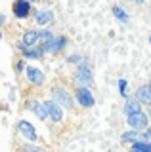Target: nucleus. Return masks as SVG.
Wrapping results in <instances>:
<instances>
[{
  "instance_id": "f257e3e1",
  "label": "nucleus",
  "mask_w": 151,
  "mask_h": 152,
  "mask_svg": "<svg viewBox=\"0 0 151 152\" xmlns=\"http://www.w3.org/2000/svg\"><path fill=\"white\" fill-rule=\"evenodd\" d=\"M75 84L84 86V88H92L94 84V72L90 69L86 59H82L81 63H77V70H75Z\"/></svg>"
},
{
  "instance_id": "f03ea898",
  "label": "nucleus",
  "mask_w": 151,
  "mask_h": 152,
  "mask_svg": "<svg viewBox=\"0 0 151 152\" xmlns=\"http://www.w3.org/2000/svg\"><path fill=\"white\" fill-rule=\"evenodd\" d=\"M52 99H54L61 108H67V110H73L75 108V99H73V95H71V91L65 86H54V88H52Z\"/></svg>"
},
{
  "instance_id": "7ed1b4c3",
  "label": "nucleus",
  "mask_w": 151,
  "mask_h": 152,
  "mask_svg": "<svg viewBox=\"0 0 151 152\" xmlns=\"http://www.w3.org/2000/svg\"><path fill=\"white\" fill-rule=\"evenodd\" d=\"M149 116L145 114L144 110H138V112H132L126 116V124H128L130 129H136V131H145L149 127Z\"/></svg>"
},
{
  "instance_id": "20e7f679",
  "label": "nucleus",
  "mask_w": 151,
  "mask_h": 152,
  "mask_svg": "<svg viewBox=\"0 0 151 152\" xmlns=\"http://www.w3.org/2000/svg\"><path fill=\"white\" fill-rule=\"evenodd\" d=\"M67 36H63V34H59V36H54L52 40H48V42H44V44H38L42 46V50H44V53H54V55H58V53H61V51L67 48Z\"/></svg>"
},
{
  "instance_id": "39448f33",
  "label": "nucleus",
  "mask_w": 151,
  "mask_h": 152,
  "mask_svg": "<svg viewBox=\"0 0 151 152\" xmlns=\"http://www.w3.org/2000/svg\"><path fill=\"white\" fill-rule=\"evenodd\" d=\"M17 133H19L21 139H25L27 142H38V133L33 127V124L29 120H19L17 122Z\"/></svg>"
},
{
  "instance_id": "423d86ee",
  "label": "nucleus",
  "mask_w": 151,
  "mask_h": 152,
  "mask_svg": "<svg viewBox=\"0 0 151 152\" xmlns=\"http://www.w3.org/2000/svg\"><path fill=\"white\" fill-rule=\"evenodd\" d=\"M75 99L78 101V104H81L82 108H92L94 104H96V99H94L90 88H84V86H78V88L75 89Z\"/></svg>"
},
{
  "instance_id": "0eeeda50",
  "label": "nucleus",
  "mask_w": 151,
  "mask_h": 152,
  "mask_svg": "<svg viewBox=\"0 0 151 152\" xmlns=\"http://www.w3.org/2000/svg\"><path fill=\"white\" fill-rule=\"evenodd\" d=\"M44 103V108H46V114H48V118L52 122H56V124H61L63 122V108L59 107L58 103L54 101V99H48V101H42Z\"/></svg>"
},
{
  "instance_id": "6e6552de",
  "label": "nucleus",
  "mask_w": 151,
  "mask_h": 152,
  "mask_svg": "<svg viewBox=\"0 0 151 152\" xmlns=\"http://www.w3.org/2000/svg\"><path fill=\"white\" fill-rule=\"evenodd\" d=\"M23 74H25L27 82L33 84V86H42L46 82V76L42 72L40 69H36V66H31V65H25V69H23Z\"/></svg>"
},
{
  "instance_id": "1a4fd4ad",
  "label": "nucleus",
  "mask_w": 151,
  "mask_h": 152,
  "mask_svg": "<svg viewBox=\"0 0 151 152\" xmlns=\"http://www.w3.org/2000/svg\"><path fill=\"white\" fill-rule=\"evenodd\" d=\"M25 107H27V110L35 112V116L38 118L40 122L48 120V114H46V108H44V103L42 101H38V99H29V101L25 103Z\"/></svg>"
},
{
  "instance_id": "9d476101",
  "label": "nucleus",
  "mask_w": 151,
  "mask_h": 152,
  "mask_svg": "<svg viewBox=\"0 0 151 152\" xmlns=\"http://www.w3.org/2000/svg\"><path fill=\"white\" fill-rule=\"evenodd\" d=\"M31 13V2L29 0H16L13 2V15L17 19H27Z\"/></svg>"
},
{
  "instance_id": "9b49d317",
  "label": "nucleus",
  "mask_w": 151,
  "mask_h": 152,
  "mask_svg": "<svg viewBox=\"0 0 151 152\" xmlns=\"http://www.w3.org/2000/svg\"><path fill=\"white\" fill-rule=\"evenodd\" d=\"M17 48H19V51H21V55L25 57V59H40L42 55H44V50H42V46H33V48H25L19 42L17 44Z\"/></svg>"
},
{
  "instance_id": "f8f14e48",
  "label": "nucleus",
  "mask_w": 151,
  "mask_h": 152,
  "mask_svg": "<svg viewBox=\"0 0 151 152\" xmlns=\"http://www.w3.org/2000/svg\"><path fill=\"white\" fill-rule=\"evenodd\" d=\"M19 42H21L25 48L36 46V42H38V31H36V28H27V31L23 32V36H21Z\"/></svg>"
},
{
  "instance_id": "ddd939ff",
  "label": "nucleus",
  "mask_w": 151,
  "mask_h": 152,
  "mask_svg": "<svg viewBox=\"0 0 151 152\" xmlns=\"http://www.w3.org/2000/svg\"><path fill=\"white\" fill-rule=\"evenodd\" d=\"M138 110H141V103L136 97H126L124 107H122V114H124V116H128V114L138 112Z\"/></svg>"
},
{
  "instance_id": "4468645a",
  "label": "nucleus",
  "mask_w": 151,
  "mask_h": 152,
  "mask_svg": "<svg viewBox=\"0 0 151 152\" xmlns=\"http://www.w3.org/2000/svg\"><path fill=\"white\" fill-rule=\"evenodd\" d=\"M35 21H36V25H40V27L50 25V23L54 21V12H50V10H40V12H36Z\"/></svg>"
},
{
  "instance_id": "2eb2a0df",
  "label": "nucleus",
  "mask_w": 151,
  "mask_h": 152,
  "mask_svg": "<svg viewBox=\"0 0 151 152\" xmlns=\"http://www.w3.org/2000/svg\"><path fill=\"white\" fill-rule=\"evenodd\" d=\"M134 97L138 99L141 104H151V89H149V86H140Z\"/></svg>"
},
{
  "instance_id": "dca6fc26",
  "label": "nucleus",
  "mask_w": 151,
  "mask_h": 152,
  "mask_svg": "<svg viewBox=\"0 0 151 152\" xmlns=\"http://www.w3.org/2000/svg\"><path fill=\"white\" fill-rule=\"evenodd\" d=\"M140 133L141 131H136V129H130V131H124L121 135V142H124V145H132L134 141L140 139Z\"/></svg>"
},
{
  "instance_id": "f3484780",
  "label": "nucleus",
  "mask_w": 151,
  "mask_h": 152,
  "mask_svg": "<svg viewBox=\"0 0 151 152\" xmlns=\"http://www.w3.org/2000/svg\"><path fill=\"white\" fill-rule=\"evenodd\" d=\"M19 152H48V148L36 145V142H25V145L19 146Z\"/></svg>"
},
{
  "instance_id": "a211bd4d",
  "label": "nucleus",
  "mask_w": 151,
  "mask_h": 152,
  "mask_svg": "<svg viewBox=\"0 0 151 152\" xmlns=\"http://www.w3.org/2000/svg\"><path fill=\"white\" fill-rule=\"evenodd\" d=\"M130 150H140V152H151V141H134Z\"/></svg>"
},
{
  "instance_id": "6ab92c4d",
  "label": "nucleus",
  "mask_w": 151,
  "mask_h": 152,
  "mask_svg": "<svg viewBox=\"0 0 151 152\" xmlns=\"http://www.w3.org/2000/svg\"><path fill=\"white\" fill-rule=\"evenodd\" d=\"M113 15L119 19L121 23H128V19H130V17H128V13H126L121 6H113Z\"/></svg>"
},
{
  "instance_id": "aec40b11",
  "label": "nucleus",
  "mask_w": 151,
  "mask_h": 152,
  "mask_svg": "<svg viewBox=\"0 0 151 152\" xmlns=\"http://www.w3.org/2000/svg\"><path fill=\"white\" fill-rule=\"evenodd\" d=\"M56 34L52 32V28H42V31H38V42L40 44H44V42H48V40H52Z\"/></svg>"
},
{
  "instance_id": "412c9836",
  "label": "nucleus",
  "mask_w": 151,
  "mask_h": 152,
  "mask_svg": "<svg viewBox=\"0 0 151 152\" xmlns=\"http://www.w3.org/2000/svg\"><path fill=\"white\" fill-rule=\"evenodd\" d=\"M119 93H121L124 99L128 97V91H126V80H124V78H121V80H119Z\"/></svg>"
},
{
  "instance_id": "4be33fe9",
  "label": "nucleus",
  "mask_w": 151,
  "mask_h": 152,
  "mask_svg": "<svg viewBox=\"0 0 151 152\" xmlns=\"http://www.w3.org/2000/svg\"><path fill=\"white\" fill-rule=\"evenodd\" d=\"M82 59H84V57H82L81 53H73V55H69V57H67V63H71V65H77V63H81Z\"/></svg>"
},
{
  "instance_id": "5701e85b",
  "label": "nucleus",
  "mask_w": 151,
  "mask_h": 152,
  "mask_svg": "<svg viewBox=\"0 0 151 152\" xmlns=\"http://www.w3.org/2000/svg\"><path fill=\"white\" fill-rule=\"evenodd\" d=\"M23 69H25V63H23V59H19L16 63V70H17V72H23Z\"/></svg>"
},
{
  "instance_id": "b1692460",
  "label": "nucleus",
  "mask_w": 151,
  "mask_h": 152,
  "mask_svg": "<svg viewBox=\"0 0 151 152\" xmlns=\"http://www.w3.org/2000/svg\"><path fill=\"white\" fill-rule=\"evenodd\" d=\"M144 135H145V141H151V126L144 131Z\"/></svg>"
},
{
  "instance_id": "393cba45",
  "label": "nucleus",
  "mask_w": 151,
  "mask_h": 152,
  "mask_svg": "<svg viewBox=\"0 0 151 152\" xmlns=\"http://www.w3.org/2000/svg\"><path fill=\"white\" fill-rule=\"evenodd\" d=\"M145 114H147L149 120H151V104H147V110H145Z\"/></svg>"
},
{
  "instance_id": "a878e982",
  "label": "nucleus",
  "mask_w": 151,
  "mask_h": 152,
  "mask_svg": "<svg viewBox=\"0 0 151 152\" xmlns=\"http://www.w3.org/2000/svg\"><path fill=\"white\" fill-rule=\"evenodd\" d=\"M4 21H6V17H4V15H2V13H0V25H2V23H4Z\"/></svg>"
},
{
  "instance_id": "bb28decb",
  "label": "nucleus",
  "mask_w": 151,
  "mask_h": 152,
  "mask_svg": "<svg viewBox=\"0 0 151 152\" xmlns=\"http://www.w3.org/2000/svg\"><path fill=\"white\" fill-rule=\"evenodd\" d=\"M136 2H138V4H144V2H145V0H136Z\"/></svg>"
},
{
  "instance_id": "cd10ccee",
  "label": "nucleus",
  "mask_w": 151,
  "mask_h": 152,
  "mask_svg": "<svg viewBox=\"0 0 151 152\" xmlns=\"http://www.w3.org/2000/svg\"><path fill=\"white\" fill-rule=\"evenodd\" d=\"M29 2H42V0H29Z\"/></svg>"
},
{
  "instance_id": "c85d7f7f",
  "label": "nucleus",
  "mask_w": 151,
  "mask_h": 152,
  "mask_svg": "<svg viewBox=\"0 0 151 152\" xmlns=\"http://www.w3.org/2000/svg\"><path fill=\"white\" fill-rule=\"evenodd\" d=\"M149 46H151V34H149Z\"/></svg>"
},
{
  "instance_id": "c756f323",
  "label": "nucleus",
  "mask_w": 151,
  "mask_h": 152,
  "mask_svg": "<svg viewBox=\"0 0 151 152\" xmlns=\"http://www.w3.org/2000/svg\"><path fill=\"white\" fill-rule=\"evenodd\" d=\"M0 40H2V31H0Z\"/></svg>"
},
{
  "instance_id": "7c9ffc66",
  "label": "nucleus",
  "mask_w": 151,
  "mask_h": 152,
  "mask_svg": "<svg viewBox=\"0 0 151 152\" xmlns=\"http://www.w3.org/2000/svg\"><path fill=\"white\" fill-rule=\"evenodd\" d=\"M130 152H140V150H130Z\"/></svg>"
},
{
  "instance_id": "2f4dec72",
  "label": "nucleus",
  "mask_w": 151,
  "mask_h": 152,
  "mask_svg": "<svg viewBox=\"0 0 151 152\" xmlns=\"http://www.w3.org/2000/svg\"><path fill=\"white\" fill-rule=\"evenodd\" d=\"M149 89H151V82H149Z\"/></svg>"
}]
</instances>
